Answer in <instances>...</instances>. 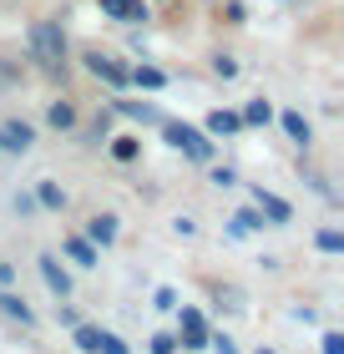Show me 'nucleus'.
I'll use <instances>...</instances> for the list:
<instances>
[{
    "label": "nucleus",
    "mask_w": 344,
    "mask_h": 354,
    "mask_svg": "<svg viewBox=\"0 0 344 354\" xmlns=\"http://www.w3.org/2000/svg\"><path fill=\"white\" fill-rule=\"evenodd\" d=\"M30 56H36L46 71H61V61H66V36H61L56 21H36L30 26Z\"/></svg>",
    "instance_id": "1"
},
{
    "label": "nucleus",
    "mask_w": 344,
    "mask_h": 354,
    "mask_svg": "<svg viewBox=\"0 0 344 354\" xmlns=\"http://www.w3.org/2000/svg\"><path fill=\"white\" fill-rule=\"evenodd\" d=\"M168 142H172L177 152H188L192 162H208V157H212V142H208V132H198V127L168 122Z\"/></svg>",
    "instance_id": "2"
},
{
    "label": "nucleus",
    "mask_w": 344,
    "mask_h": 354,
    "mask_svg": "<svg viewBox=\"0 0 344 354\" xmlns=\"http://www.w3.org/2000/svg\"><path fill=\"white\" fill-rule=\"evenodd\" d=\"M87 66H91V76H102L107 86H127V76H132L127 66H117V61L102 56V51H87Z\"/></svg>",
    "instance_id": "3"
},
{
    "label": "nucleus",
    "mask_w": 344,
    "mask_h": 354,
    "mask_svg": "<svg viewBox=\"0 0 344 354\" xmlns=\"http://www.w3.org/2000/svg\"><path fill=\"white\" fill-rule=\"evenodd\" d=\"M30 142H36V132L26 122H0V152H26Z\"/></svg>",
    "instance_id": "4"
},
{
    "label": "nucleus",
    "mask_w": 344,
    "mask_h": 354,
    "mask_svg": "<svg viewBox=\"0 0 344 354\" xmlns=\"http://www.w3.org/2000/svg\"><path fill=\"white\" fill-rule=\"evenodd\" d=\"M183 344L188 349H208V324L198 309H183Z\"/></svg>",
    "instance_id": "5"
},
{
    "label": "nucleus",
    "mask_w": 344,
    "mask_h": 354,
    "mask_svg": "<svg viewBox=\"0 0 344 354\" xmlns=\"http://www.w3.org/2000/svg\"><path fill=\"white\" fill-rule=\"evenodd\" d=\"M253 207H258V218H273V223H289V203L284 198H273V192L258 187L253 192Z\"/></svg>",
    "instance_id": "6"
},
{
    "label": "nucleus",
    "mask_w": 344,
    "mask_h": 354,
    "mask_svg": "<svg viewBox=\"0 0 344 354\" xmlns=\"http://www.w3.org/2000/svg\"><path fill=\"white\" fill-rule=\"evenodd\" d=\"M41 279L51 283V294H61V299L71 294V279H66V268H61V263L51 259V253H46V259H41Z\"/></svg>",
    "instance_id": "7"
},
{
    "label": "nucleus",
    "mask_w": 344,
    "mask_h": 354,
    "mask_svg": "<svg viewBox=\"0 0 344 354\" xmlns=\"http://www.w3.org/2000/svg\"><path fill=\"white\" fill-rule=\"evenodd\" d=\"M102 10L107 15H117V21H147V6H142V0H102Z\"/></svg>",
    "instance_id": "8"
},
{
    "label": "nucleus",
    "mask_w": 344,
    "mask_h": 354,
    "mask_svg": "<svg viewBox=\"0 0 344 354\" xmlns=\"http://www.w3.org/2000/svg\"><path fill=\"white\" fill-rule=\"evenodd\" d=\"M87 233H91V243H111V238H117V218H111V213H96V218L87 223Z\"/></svg>",
    "instance_id": "9"
},
{
    "label": "nucleus",
    "mask_w": 344,
    "mask_h": 354,
    "mask_svg": "<svg viewBox=\"0 0 344 354\" xmlns=\"http://www.w3.org/2000/svg\"><path fill=\"white\" fill-rule=\"evenodd\" d=\"M238 127H243L238 111H212V117H208V132L212 137H228V132H238Z\"/></svg>",
    "instance_id": "10"
},
{
    "label": "nucleus",
    "mask_w": 344,
    "mask_h": 354,
    "mask_svg": "<svg viewBox=\"0 0 344 354\" xmlns=\"http://www.w3.org/2000/svg\"><path fill=\"white\" fill-rule=\"evenodd\" d=\"M253 228H264V223H258V213H233V218H228V233H233V238H248Z\"/></svg>",
    "instance_id": "11"
},
{
    "label": "nucleus",
    "mask_w": 344,
    "mask_h": 354,
    "mask_svg": "<svg viewBox=\"0 0 344 354\" xmlns=\"http://www.w3.org/2000/svg\"><path fill=\"white\" fill-rule=\"evenodd\" d=\"M238 117H243V127H264V122L273 117V106H269V102H248V106L238 111Z\"/></svg>",
    "instance_id": "12"
},
{
    "label": "nucleus",
    "mask_w": 344,
    "mask_h": 354,
    "mask_svg": "<svg viewBox=\"0 0 344 354\" xmlns=\"http://www.w3.org/2000/svg\"><path fill=\"white\" fill-rule=\"evenodd\" d=\"M66 253H71V259H76V263H87V268L96 263V248L87 243V238H66Z\"/></svg>",
    "instance_id": "13"
},
{
    "label": "nucleus",
    "mask_w": 344,
    "mask_h": 354,
    "mask_svg": "<svg viewBox=\"0 0 344 354\" xmlns=\"http://www.w3.org/2000/svg\"><path fill=\"white\" fill-rule=\"evenodd\" d=\"M0 309H6V314L15 319V324H30V309H26V299H15V294H6V299H0Z\"/></svg>",
    "instance_id": "14"
},
{
    "label": "nucleus",
    "mask_w": 344,
    "mask_h": 354,
    "mask_svg": "<svg viewBox=\"0 0 344 354\" xmlns=\"http://www.w3.org/2000/svg\"><path fill=\"white\" fill-rule=\"evenodd\" d=\"M284 132H289L293 142H309V122L299 117V111H284Z\"/></svg>",
    "instance_id": "15"
},
{
    "label": "nucleus",
    "mask_w": 344,
    "mask_h": 354,
    "mask_svg": "<svg viewBox=\"0 0 344 354\" xmlns=\"http://www.w3.org/2000/svg\"><path fill=\"white\" fill-rule=\"evenodd\" d=\"M36 203H41V207H66V192H61L56 183H41V192H36Z\"/></svg>",
    "instance_id": "16"
},
{
    "label": "nucleus",
    "mask_w": 344,
    "mask_h": 354,
    "mask_svg": "<svg viewBox=\"0 0 344 354\" xmlns=\"http://www.w3.org/2000/svg\"><path fill=\"white\" fill-rule=\"evenodd\" d=\"M127 82H137V86H147V91H157V86H162V71H157V66H137L132 76H127Z\"/></svg>",
    "instance_id": "17"
},
{
    "label": "nucleus",
    "mask_w": 344,
    "mask_h": 354,
    "mask_svg": "<svg viewBox=\"0 0 344 354\" xmlns=\"http://www.w3.org/2000/svg\"><path fill=\"white\" fill-rule=\"evenodd\" d=\"M111 157H117V162H132L137 157V137H117L111 142Z\"/></svg>",
    "instance_id": "18"
},
{
    "label": "nucleus",
    "mask_w": 344,
    "mask_h": 354,
    "mask_svg": "<svg viewBox=\"0 0 344 354\" xmlns=\"http://www.w3.org/2000/svg\"><path fill=\"white\" fill-rule=\"evenodd\" d=\"M117 111H127V117H142V122H157V111L147 102H117Z\"/></svg>",
    "instance_id": "19"
},
{
    "label": "nucleus",
    "mask_w": 344,
    "mask_h": 354,
    "mask_svg": "<svg viewBox=\"0 0 344 354\" xmlns=\"http://www.w3.org/2000/svg\"><path fill=\"white\" fill-rule=\"evenodd\" d=\"M71 122H76V106L71 102H56L51 106V127H71Z\"/></svg>",
    "instance_id": "20"
},
{
    "label": "nucleus",
    "mask_w": 344,
    "mask_h": 354,
    "mask_svg": "<svg viewBox=\"0 0 344 354\" xmlns=\"http://www.w3.org/2000/svg\"><path fill=\"white\" fill-rule=\"evenodd\" d=\"M96 354H127V344L117 339V334H107V329H102V339H96Z\"/></svg>",
    "instance_id": "21"
},
{
    "label": "nucleus",
    "mask_w": 344,
    "mask_h": 354,
    "mask_svg": "<svg viewBox=\"0 0 344 354\" xmlns=\"http://www.w3.org/2000/svg\"><path fill=\"white\" fill-rule=\"evenodd\" d=\"M314 243H319V248H324V253H339V248H344V238H339V233H334V228H324V233H319V238H314Z\"/></svg>",
    "instance_id": "22"
},
{
    "label": "nucleus",
    "mask_w": 344,
    "mask_h": 354,
    "mask_svg": "<svg viewBox=\"0 0 344 354\" xmlns=\"http://www.w3.org/2000/svg\"><path fill=\"white\" fill-rule=\"evenodd\" d=\"M212 71H218V76H238V61L233 56H218V61H212Z\"/></svg>",
    "instance_id": "23"
},
{
    "label": "nucleus",
    "mask_w": 344,
    "mask_h": 354,
    "mask_svg": "<svg viewBox=\"0 0 344 354\" xmlns=\"http://www.w3.org/2000/svg\"><path fill=\"white\" fill-rule=\"evenodd\" d=\"M172 349H177L172 334H157V339H152V354H172Z\"/></svg>",
    "instance_id": "24"
},
{
    "label": "nucleus",
    "mask_w": 344,
    "mask_h": 354,
    "mask_svg": "<svg viewBox=\"0 0 344 354\" xmlns=\"http://www.w3.org/2000/svg\"><path fill=\"white\" fill-rule=\"evenodd\" d=\"M324 354H344V334H324Z\"/></svg>",
    "instance_id": "25"
},
{
    "label": "nucleus",
    "mask_w": 344,
    "mask_h": 354,
    "mask_svg": "<svg viewBox=\"0 0 344 354\" xmlns=\"http://www.w3.org/2000/svg\"><path fill=\"white\" fill-rule=\"evenodd\" d=\"M157 309H177V294H172V288H157Z\"/></svg>",
    "instance_id": "26"
},
{
    "label": "nucleus",
    "mask_w": 344,
    "mask_h": 354,
    "mask_svg": "<svg viewBox=\"0 0 344 354\" xmlns=\"http://www.w3.org/2000/svg\"><path fill=\"white\" fill-rule=\"evenodd\" d=\"M10 283H15V268H10V263H0V288H10Z\"/></svg>",
    "instance_id": "27"
},
{
    "label": "nucleus",
    "mask_w": 344,
    "mask_h": 354,
    "mask_svg": "<svg viewBox=\"0 0 344 354\" xmlns=\"http://www.w3.org/2000/svg\"><path fill=\"white\" fill-rule=\"evenodd\" d=\"M258 354H273V349H258Z\"/></svg>",
    "instance_id": "28"
}]
</instances>
